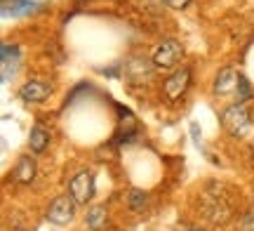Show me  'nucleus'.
Here are the masks:
<instances>
[{
    "instance_id": "10",
    "label": "nucleus",
    "mask_w": 254,
    "mask_h": 231,
    "mask_svg": "<svg viewBox=\"0 0 254 231\" xmlns=\"http://www.w3.org/2000/svg\"><path fill=\"white\" fill-rule=\"evenodd\" d=\"M36 160L31 156H21L17 160V165H14V182L19 184H31L33 179H36Z\"/></svg>"
},
{
    "instance_id": "5",
    "label": "nucleus",
    "mask_w": 254,
    "mask_h": 231,
    "mask_svg": "<svg viewBox=\"0 0 254 231\" xmlns=\"http://www.w3.org/2000/svg\"><path fill=\"white\" fill-rule=\"evenodd\" d=\"M182 57H184V47L177 40H163V45H158L153 55V66H158V69H174L182 62Z\"/></svg>"
},
{
    "instance_id": "15",
    "label": "nucleus",
    "mask_w": 254,
    "mask_h": 231,
    "mask_svg": "<svg viewBox=\"0 0 254 231\" xmlns=\"http://www.w3.org/2000/svg\"><path fill=\"white\" fill-rule=\"evenodd\" d=\"M146 201H148V196H146L141 189H132V191H129V208H132L134 213H144Z\"/></svg>"
},
{
    "instance_id": "16",
    "label": "nucleus",
    "mask_w": 254,
    "mask_h": 231,
    "mask_svg": "<svg viewBox=\"0 0 254 231\" xmlns=\"http://www.w3.org/2000/svg\"><path fill=\"white\" fill-rule=\"evenodd\" d=\"M243 231H254V208L243 215Z\"/></svg>"
},
{
    "instance_id": "8",
    "label": "nucleus",
    "mask_w": 254,
    "mask_h": 231,
    "mask_svg": "<svg viewBox=\"0 0 254 231\" xmlns=\"http://www.w3.org/2000/svg\"><path fill=\"white\" fill-rule=\"evenodd\" d=\"M52 94V85L40 83V80H28L19 87V97L28 104H38V102H45L47 97Z\"/></svg>"
},
{
    "instance_id": "12",
    "label": "nucleus",
    "mask_w": 254,
    "mask_h": 231,
    "mask_svg": "<svg viewBox=\"0 0 254 231\" xmlns=\"http://www.w3.org/2000/svg\"><path fill=\"white\" fill-rule=\"evenodd\" d=\"M50 144V130L45 125H36V128L31 130V137H28V149L33 151V154H43Z\"/></svg>"
},
{
    "instance_id": "14",
    "label": "nucleus",
    "mask_w": 254,
    "mask_h": 231,
    "mask_svg": "<svg viewBox=\"0 0 254 231\" xmlns=\"http://www.w3.org/2000/svg\"><path fill=\"white\" fill-rule=\"evenodd\" d=\"M254 97V92H252V85H250V80H247L245 76L240 74V80H238V90H236V99H238V104H245V102H250Z\"/></svg>"
},
{
    "instance_id": "6",
    "label": "nucleus",
    "mask_w": 254,
    "mask_h": 231,
    "mask_svg": "<svg viewBox=\"0 0 254 231\" xmlns=\"http://www.w3.org/2000/svg\"><path fill=\"white\" fill-rule=\"evenodd\" d=\"M189 85H190V69L184 66V69H177V71L165 80L163 92H165V97H167L170 102H177V99H182L184 94H186Z\"/></svg>"
},
{
    "instance_id": "4",
    "label": "nucleus",
    "mask_w": 254,
    "mask_h": 231,
    "mask_svg": "<svg viewBox=\"0 0 254 231\" xmlns=\"http://www.w3.org/2000/svg\"><path fill=\"white\" fill-rule=\"evenodd\" d=\"M75 201H73V196H57L52 203L47 205V220L52 224H59V227H64V224H68L75 217Z\"/></svg>"
},
{
    "instance_id": "3",
    "label": "nucleus",
    "mask_w": 254,
    "mask_h": 231,
    "mask_svg": "<svg viewBox=\"0 0 254 231\" xmlns=\"http://www.w3.org/2000/svg\"><path fill=\"white\" fill-rule=\"evenodd\" d=\"M68 194L73 196V201L78 205H87L94 198V175L90 170H82L73 177L68 184Z\"/></svg>"
},
{
    "instance_id": "18",
    "label": "nucleus",
    "mask_w": 254,
    "mask_h": 231,
    "mask_svg": "<svg viewBox=\"0 0 254 231\" xmlns=\"http://www.w3.org/2000/svg\"><path fill=\"white\" fill-rule=\"evenodd\" d=\"M186 231H205V229H198V227H190V229H186Z\"/></svg>"
},
{
    "instance_id": "2",
    "label": "nucleus",
    "mask_w": 254,
    "mask_h": 231,
    "mask_svg": "<svg viewBox=\"0 0 254 231\" xmlns=\"http://www.w3.org/2000/svg\"><path fill=\"white\" fill-rule=\"evenodd\" d=\"M221 125L226 130L228 135H233V137H243L247 130H250V113L243 104H231L224 109L221 113Z\"/></svg>"
},
{
    "instance_id": "11",
    "label": "nucleus",
    "mask_w": 254,
    "mask_h": 231,
    "mask_svg": "<svg viewBox=\"0 0 254 231\" xmlns=\"http://www.w3.org/2000/svg\"><path fill=\"white\" fill-rule=\"evenodd\" d=\"M2 17H21V14H31L38 9V2H28V0H2Z\"/></svg>"
},
{
    "instance_id": "17",
    "label": "nucleus",
    "mask_w": 254,
    "mask_h": 231,
    "mask_svg": "<svg viewBox=\"0 0 254 231\" xmlns=\"http://www.w3.org/2000/svg\"><path fill=\"white\" fill-rule=\"evenodd\" d=\"M167 7H174V9H182V7H186L190 0H163Z\"/></svg>"
},
{
    "instance_id": "19",
    "label": "nucleus",
    "mask_w": 254,
    "mask_h": 231,
    "mask_svg": "<svg viewBox=\"0 0 254 231\" xmlns=\"http://www.w3.org/2000/svg\"><path fill=\"white\" fill-rule=\"evenodd\" d=\"M252 158H254V144H252Z\"/></svg>"
},
{
    "instance_id": "13",
    "label": "nucleus",
    "mask_w": 254,
    "mask_h": 231,
    "mask_svg": "<svg viewBox=\"0 0 254 231\" xmlns=\"http://www.w3.org/2000/svg\"><path fill=\"white\" fill-rule=\"evenodd\" d=\"M85 224H87V229L90 231H104L106 229V224H109V213H106V208H101V205L92 208L90 213H87Z\"/></svg>"
},
{
    "instance_id": "7",
    "label": "nucleus",
    "mask_w": 254,
    "mask_h": 231,
    "mask_svg": "<svg viewBox=\"0 0 254 231\" xmlns=\"http://www.w3.org/2000/svg\"><path fill=\"white\" fill-rule=\"evenodd\" d=\"M238 80H240V74L236 69H221L214 78V94L217 97H226V94H236L238 90Z\"/></svg>"
},
{
    "instance_id": "9",
    "label": "nucleus",
    "mask_w": 254,
    "mask_h": 231,
    "mask_svg": "<svg viewBox=\"0 0 254 231\" xmlns=\"http://www.w3.org/2000/svg\"><path fill=\"white\" fill-rule=\"evenodd\" d=\"M125 78L127 80H146L151 78V64L146 62V57H134L125 64Z\"/></svg>"
},
{
    "instance_id": "1",
    "label": "nucleus",
    "mask_w": 254,
    "mask_h": 231,
    "mask_svg": "<svg viewBox=\"0 0 254 231\" xmlns=\"http://www.w3.org/2000/svg\"><path fill=\"white\" fill-rule=\"evenodd\" d=\"M200 210H202V215L207 217L212 224H226L228 220H231V215H233V208H231V203H228L226 198L221 194H205L202 196V205H200Z\"/></svg>"
}]
</instances>
